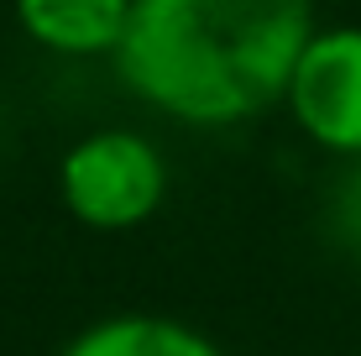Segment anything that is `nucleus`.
I'll return each instance as SVG.
<instances>
[{"label":"nucleus","mask_w":361,"mask_h":356,"mask_svg":"<svg viewBox=\"0 0 361 356\" xmlns=\"http://www.w3.org/2000/svg\"><path fill=\"white\" fill-rule=\"evenodd\" d=\"M314 27V0H131L110 63L173 126L231 131L278 110Z\"/></svg>","instance_id":"nucleus-1"},{"label":"nucleus","mask_w":361,"mask_h":356,"mask_svg":"<svg viewBox=\"0 0 361 356\" xmlns=\"http://www.w3.org/2000/svg\"><path fill=\"white\" fill-rule=\"evenodd\" d=\"M168 200V157L147 131L94 126L58 157V204L99 236L142 231Z\"/></svg>","instance_id":"nucleus-2"},{"label":"nucleus","mask_w":361,"mask_h":356,"mask_svg":"<svg viewBox=\"0 0 361 356\" xmlns=\"http://www.w3.org/2000/svg\"><path fill=\"white\" fill-rule=\"evenodd\" d=\"M283 110L298 126V137L319 147L335 163L361 157V21H330L314 27L298 47Z\"/></svg>","instance_id":"nucleus-3"},{"label":"nucleus","mask_w":361,"mask_h":356,"mask_svg":"<svg viewBox=\"0 0 361 356\" xmlns=\"http://www.w3.org/2000/svg\"><path fill=\"white\" fill-rule=\"evenodd\" d=\"M21 37L53 58H116L131 21V0H11Z\"/></svg>","instance_id":"nucleus-4"},{"label":"nucleus","mask_w":361,"mask_h":356,"mask_svg":"<svg viewBox=\"0 0 361 356\" xmlns=\"http://www.w3.org/2000/svg\"><path fill=\"white\" fill-rule=\"evenodd\" d=\"M58 356H226L199 325L152 309L99 314L58 346Z\"/></svg>","instance_id":"nucleus-5"},{"label":"nucleus","mask_w":361,"mask_h":356,"mask_svg":"<svg viewBox=\"0 0 361 356\" xmlns=\"http://www.w3.org/2000/svg\"><path fill=\"white\" fill-rule=\"evenodd\" d=\"M319 220H325L330 247L361 267V157L335 168V178L325 189V204H319Z\"/></svg>","instance_id":"nucleus-6"}]
</instances>
